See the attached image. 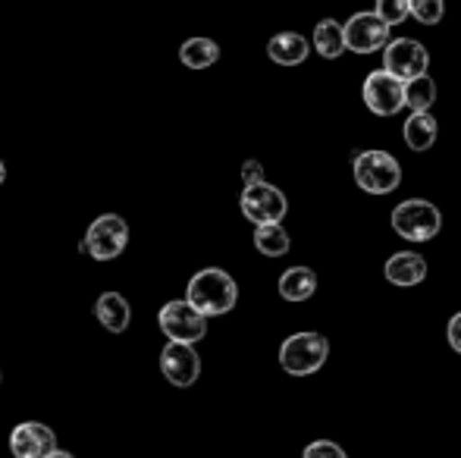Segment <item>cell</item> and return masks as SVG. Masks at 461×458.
<instances>
[{
  "instance_id": "1",
  "label": "cell",
  "mask_w": 461,
  "mask_h": 458,
  "mask_svg": "<svg viewBox=\"0 0 461 458\" xmlns=\"http://www.w3.org/2000/svg\"><path fill=\"white\" fill-rule=\"evenodd\" d=\"M185 301L201 311L204 318H220V314H230L239 301V286L226 270L220 267H204L188 280Z\"/></svg>"
},
{
  "instance_id": "2",
  "label": "cell",
  "mask_w": 461,
  "mask_h": 458,
  "mask_svg": "<svg viewBox=\"0 0 461 458\" xmlns=\"http://www.w3.org/2000/svg\"><path fill=\"white\" fill-rule=\"evenodd\" d=\"M330 343L321 333H292L283 346H279V364L292 377H311L327 364Z\"/></svg>"
},
{
  "instance_id": "3",
  "label": "cell",
  "mask_w": 461,
  "mask_h": 458,
  "mask_svg": "<svg viewBox=\"0 0 461 458\" xmlns=\"http://www.w3.org/2000/svg\"><path fill=\"white\" fill-rule=\"evenodd\" d=\"M355 183L367 195H389L402 185V166L386 151H361L355 157Z\"/></svg>"
},
{
  "instance_id": "4",
  "label": "cell",
  "mask_w": 461,
  "mask_h": 458,
  "mask_svg": "<svg viewBox=\"0 0 461 458\" xmlns=\"http://www.w3.org/2000/svg\"><path fill=\"white\" fill-rule=\"evenodd\" d=\"M393 229L408 242H430L443 229V214L424 198H408L393 211Z\"/></svg>"
},
{
  "instance_id": "5",
  "label": "cell",
  "mask_w": 461,
  "mask_h": 458,
  "mask_svg": "<svg viewBox=\"0 0 461 458\" xmlns=\"http://www.w3.org/2000/svg\"><path fill=\"white\" fill-rule=\"evenodd\" d=\"M129 245V223L120 214H104L88 227L86 238L79 242V251H86L95 261H113Z\"/></svg>"
},
{
  "instance_id": "6",
  "label": "cell",
  "mask_w": 461,
  "mask_h": 458,
  "mask_svg": "<svg viewBox=\"0 0 461 458\" xmlns=\"http://www.w3.org/2000/svg\"><path fill=\"white\" fill-rule=\"evenodd\" d=\"M158 324H160V330H164V337L170 339V343L194 346V343H201V339L207 337V318L201 311H194L185 299L167 301V305L160 308V314H158Z\"/></svg>"
},
{
  "instance_id": "7",
  "label": "cell",
  "mask_w": 461,
  "mask_h": 458,
  "mask_svg": "<svg viewBox=\"0 0 461 458\" xmlns=\"http://www.w3.org/2000/svg\"><path fill=\"white\" fill-rule=\"evenodd\" d=\"M239 208H242L245 220H251L255 227H264V223H283L285 211H289V202H285V195L276 185L261 179V183L245 185L242 198H239Z\"/></svg>"
},
{
  "instance_id": "8",
  "label": "cell",
  "mask_w": 461,
  "mask_h": 458,
  "mask_svg": "<svg viewBox=\"0 0 461 458\" xmlns=\"http://www.w3.org/2000/svg\"><path fill=\"white\" fill-rule=\"evenodd\" d=\"M427 67H430V54L414 38H395V41H386V48H383V69L393 73L395 79L408 82L414 76L427 73Z\"/></svg>"
},
{
  "instance_id": "9",
  "label": "cell",
  "mask_w": 461,
  "mask_h": 458,
  "mask_svg": "<svg viewBox=\"0 0 461 458\" xmlns=\"http://www.w3.org/2000/svg\"><path fill=\"white\" fill-rule=\"evenodd\" d=\"M405 82L395 79L393 73H386V69H374V73H367L365 79V88H361V94H365V104L370 113L376 116H395L405 107Z\"/></svg>"
},
{
  "instance_id": "10",
  "label": "cell",
  "mask_w": 461,
  "mask_h": 458,
  "mask_svg": "<svg viewBox=\"0 0 461 458\" xmlns=\"http://www.w3.org/2000/svg\"><path fill=\"white\" fill-rule=\"evenodd\" d=\"M342 38H346V50H355V54H374V50L386 48L389 25L383 22L376 13H355V16L342 25Z\"/></svg>"
},
{
  "instance_id": "11",
  "label": "cell",
  "mask_w": 461,
  "mask_h": 458,
  "mask_svg": "<svg viewBox=\"0 0 461 458\" xmlns=\"http://www.w3.org/2000/svg\"><path fill=\"white\" fill-rule=\"evenodd\" d=\"M57 449V434L41 421H23L10 430L13 458H48Z\"/></svg>"
},
{
  "instance_id": "12",
  "label": "cell",
  "mask_w": 461,
  "mask_h": 458,
  "mask_svg": "<svg viewBox=\"0 0 461 458\" xmlns=\"http://www.w3.org/2000/svg\"><path fill=\"white\" fill-rule=\"evenodd\" d=\"M160 371L179 390H188L194 386V380L201 377V358L194 352V346L188 343H167L164 352H160Z\"/></svg>"
},
{
  "instance_id": "13",
  "label": "cell",
  "mask_w": 461,
  "mask_h": 458,
  "mask_svg": "<svg viewBox=\"0 0 461 458\" xmlns=\"http://www.w3.org/2000/svg\"><path fill=\"white\" fill-rule=\"evenodd\" d=\"M383 274H386V280L393 283V286L411 289L427 280V261L418 251H395L386 261V267H383Z\"/></svg>"
},
{
  "instance_id": "14",
  "label": "cell",
  "mask_w": 461,
  "mask_h": 458,
  "mask_svg": "<svg viewBox=\"0 0 461 458\" xmlns=\"http://www.w3.org/2000/svg\"><path fill=\"white\" fill-rule=\"evenodd\" d=\"M95 318L104 330L126 333L129 324H132V305H129L120 292H104V295H97V301H95Z\"/></svg>"
},
{
  "instance_id": "15",
  "label": "cell",
  "mask_w": 461,
  "mask_h": 458,
  "mask_svg": "<svg viewBox=\"0 0 461 458\" xmlns=\"http://www.w3.org/2000/svg\"><path fill=\"white\" fill-rule=\"evenodd\" d=\"M311 54V44L304 35H298V31H279L267 41V57L279 67H298V63H304Z\"/></svg>"
},
{
  "instance_id": "16",
  "label": "cell",
  "mask_w": 461,
  "mask_h": 458,
  "mask_svg": "<svg viewBox=\"0 0 461 458\" xmlns=\"http://www.w3.org/2000/svg\"><path fill=\"white\" fill-rule=\"evenodd\" d=\"M317 292V274L311 267H289L279 276V295L285 301H308Z\"/></svg>"
},
{
  "instance_id": "17",
  "label": "cell",
  "mask_w": 461,
  "mask_h": 458,
  "mask_svg": "<svg viewBox=\"0 0 461 458\" xmlns=\"http://www.w3.org/2000/svg\"><path fill=\"white\" fill-rule=\"evenodd\" d=\"M402 132H405V145L411 148V151H427V148H433V141H437V120L427 111H414L405 120Z\"/></svg>"
},
{
  "instance_id": "18",
  "label": "cell",
  "mask_w": 461,
  "mask_h": 458,
  "mask_svg": "<svg viewBox=\"0 0 461 458\" xmlns=\"http://www.w3.org/2000/svg\"><path fill=\"white\" fill-rule=\"evenodd\" d=\"M179 60L188 69H207L220 60V48L211 38H188L183 48H179Z\"/></svg>"
},
{
  "instance_id": "19",
  "label": "cell",
  "mask_w": 461,
  "mask_h": 458,
  "mask_svg": "<svg viewBox=\"0 0 461 458\" xmlns=\"http://www.w3.org/2000/svg\"><path fill=\"white\" fill-rule=\"evenodd\" d=\"M314 48L323 60H336L346 50V38H342V25L336 19H321L314 29Z\"/></svg>"
},
{
  "instance_id": "20",
  "label": "cell",
  "mask_w": 461,
  "mask_h": 458,
  "mask_svg": "<svg viewBox=\"0 0 461 458\" xmlns=\"http://www.w3.org/2000/svg\"><path fill=\"white\" fill-rule=\"evenodd\" d=\"M402 92H405V107L411 113L430 111L433 101H437V82H433L427 73H420V76H414V79H408Z\"/></svg>"
},
{
  "instance_id": "21",
  "label": "cell",
  "mask_w": 461,
  "mask_h": 458,
  "mask_svg": "<svg viewBox=\"0 0 461 458\" xmlns=\"http://www.w3.org/2000/svg\"><path fill=\"white\" fill-rule=\"evenodd\" d=\"M289 232L283 229V223H264L255 229V248L267 257H283L289 255Z\"/></svg>"
},
{
  "instance_id": "22",
  "label": "cell",
  "mask_w": 461,
  "mask_h": 458,
  "mask_svg": "<svg viewBox=\"0 0 461 458\" xmlns=\"http://www.w3.org/2000/svg\"><path fill=\"white\" fill-rule=\"evenodd\" d=\"M446 0H408V16H414L420 25H437L443 22Z\"/></svg>"
},
{
  "instance_id": "23",
  "label": "cell",
  "mask_w": 461,
  "mask_h": 458,
  "mask_svg": "<svg viewBox=\"0 0 461 458\" xmlns=\"http://www.w3.org/2000/svg\"><path fill=\"white\" fill-rule=\"evenodd\" d=\"M376 16L386 25H399L408 19V0H376Z\"/></svg>"
},
{
  "instance_id": "24",
  "label": "cell",
  "mask_w": 461,
  "mask_h": 458,
  "mask_svg": "<svg viewBox=\"0 0 461 458\" xmlns=\"http://www.w3.org/2000/svg\"><path fill=\"white\" fill-rule=\"evenodd\" d=\"M302 458H348V455H346V449L336 446L333 440H317V443H308V446H304Z\"/></svg>"
},
{
  "instance_id": "25",
  "label": "cell",
  "mask_w": 461,
  "mask_h": 458,
  "mask_svg": "<svg viewBox=\"0 0 461 458\" xmlns=\"http://www.w3.org/2000/svg\"><path fill=\"white\" fill-rule=\"evenodd\" d=\"M264 179V170L258 160H245L242 164V185H251V183H261Z\"/></svg>"
},
{
  "instance_id": "26",
  "label": "cell",
  "mask_w": 461,
  "mask_h": 458,
  "mask_svg": "<svg viewBox=\"0 0 461 458\" xmlns=\"http://www.w3.org/2000/svg\"><path fill=\"white\" fill-rule=\"evenodd\" d=\"M449 346L461 355V311L449 320Z\"/></svg>"
},
{
  "instance_id": "27",
  "label": "cell",
  "mask_w": 461,
  "mask_h": 458,
  "mask_svg": "<svg viewBox=\"0 0 461 458\" xmlns=\"http://www.w3.org/2000/svg\"><path fill=\"white\" fill-rule=\"evenodd\" d=\"M48 458H76V455H73V453H67V449H60V446H57L54 453H50Z\"/></svg>"
},
{
  "instance_id": "28",
  "label": "cell",
  "mask_w": 461,
  "mask_h": 458,
  "mask_svg": "<svg viewBox=\"0 0 461 458\" xmlns=\"http://www.w3.org/2000/svg\"><path fill=\"white\" fill-rule=\"evenodd\" d=\"M6 183V166H4V160H0V185Z\"/></svg>"
},
{
  "instance_id": "29",
  "label": "cell",
  "mask_w": 461,
  "mask_h": 458,
  "mask_svg": "<svg viewBox=\"0 0 461 458\" xmlns=\"http://www.w3.org/2000/svg\"><path fill=\"white\" fill-rule=\"evenodd\" d=\"M0 380H4V373H0Z\"/></svg>"
}]
</instances>
